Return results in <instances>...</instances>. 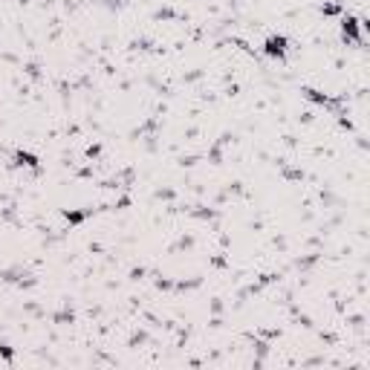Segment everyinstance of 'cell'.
Segmentation results:
<instances>
[{
	"label": "cell",
	"mask_w": 370,
	"mask_h": 370,
	"mask_svg": "<svg viewBox=\"0 0 370 370\" xmlns=\"http://www.w3.org/2000/svg\"><path fill=\"white\" fill-rule=\"evenodd\" d=\"M0 356H3L6 362H12V359H15V350H12L9 344H0Z\"/></svg>",
	"instance_id": "52a82bcc"
},
{
	"label": "cell",
	"mask_w": 370,
	"mask_h": 370,
	"mask_svg": "<svg viewBox=\"0 0 370 370\" xmlns=\"http://www.w3.org/2000/svg\"><path fill=\"white\" fill-rule=\"evenodd\" d=\"M87 217H90V211H78V208H67V211H64V220H67L69 226H81Z\"/></svg>",
	"instance_id": "5b68a950"
},
{
	"label": "cell",
	"mask_w": 370,
	"mask_h": 370,
	"mask_svg": "<svg viewBox=\"0 0 370 370\" xmlns=\"http://www.w3.org/2000/svg\"><path fill=\"white\" fill-rule=\"evenodd\" d=\"M142 275H145V269H142V266H139V269H133V272H130V278H133V281H139V278H142Z\"/></svg>",
	"instance_id": "9c48e42d"
},
{
	"label": "cell",
	"mask_w": 370,
	"mask_h": 370,
	"mask_svg": "<svg viewBox=\"0 0 370 370\" xmlns=\"http://www.w3.org/2000/svg\"><path fill=\"white\" fill-rule=\"evenodd\" d=\"M156 286H159V289H171L174 284H171V281H156Z\"/></svg>",
	"instance_id": "30bf717a"
},
{
	"label": "cell",
	"mask_w": 370,
	"mask_h": 370,
	"mask_svg": "<svg viewBox=\"0 0 370 370\" xmlns=\"http://www.w3.org/2000/svg\"><path fill=\"white\" fill-rule=\"evenodd\" d=\"M341 38L350 41V44H362V41H365V38H362V17L344 15V17H341Z\"/></svg>",
	"instance_id": "6da1fadb"
},
{
	"label": "cell",
	"mask_w": 370,
	"mask_h": 370,
	"mask_svg": "<svg viewBox=\"0 0 370 370\" xmlns=\"http://www.w3.org/2000/svg\"><path fill=\"white\" fill-rule=\"evenodd\" d=\"M286 47H289V41H286L284 35H269V38L263 41V55H269V58L281 61V58L286 55Z\"/></svg>",
	"instance_id": "7a4b0ae2"
},
{
	"label": "cell",
	"mask_w": 370,
	"mask_h": 370,
	"mask_svg": "<svg viewBox=\"0 0 370 370\" xmlns=\"http://www.w3.org/2000/svg\"><path fill=\"white\" fill-rule=\"evenodd\" d=\"M15 165L20 168H32V171H41V159L29 151H15Z\"/></svg>",
	"instance_id": "3957f363"
},
{
	"label": "cell",
	"mask_w": 370,
	"mask_h": 370,
	"mask_svg": "<svg viewBox=\"0 0 370 370\" xmlns=\"http://www.w3.org/2000/svg\"><path fill=\"white\" fill-rule=\"evenodd\" d=\"M321 12H324V15H341V3H324Z\"/></svg>",
	"instance_id": "8992f818"
},
{
	"label": "cell",
	"mask_w": 370,
	"mask_h": 370,
	"mask_svg": "<svg viewBox=\"0 0 370 370\" xmlns=\"http://www.w3.org/2000/svg\"><path fill=\"white\" fill-rule=\"evenodd\" d=\"M301 93L307 96V99L312 101V104H324V107H327V104H333V99H330L327 93H321V90H312V87H304Z\"/></svg>",
	"instance_id": "277c9868"
},
{
	"label": "cell",
	"mask_w": 370,
	"mask_h": 370,
	"mask_svg": "<svg viewBox=\"0 0 370 370\" xmlns=\"http://www.w3.org/2000/svg\"><path fill=\"white\" fill-rule=\"evenodd\" d=\"M99 153H101V148H99V145H90V148H87V156H99Z\"/></svg>",
	"instance_id": "ba28073f"
}]
</instances>
